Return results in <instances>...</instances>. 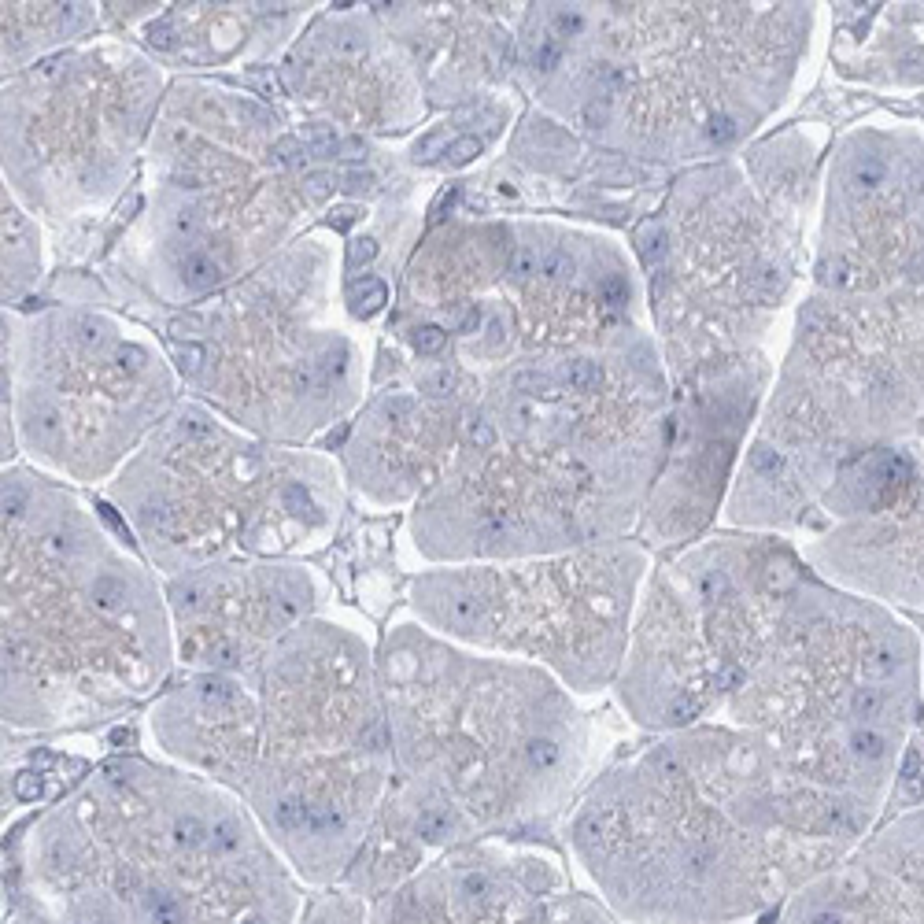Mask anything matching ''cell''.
Here are the masks:
<instances>
[{
    "mask_svg": "<svg viewBox=\"0 0 924 924\" xmlns=\"http://www.w3.org/2000/svg\"><path fill=\"white\" fill-rule=\"evenodd\" d=\"M126 536L171 581L222 562L322 551L344 514L337 462L252 440L204 403H182L111 485Z\"/></svg>",
    "mask_w": 924,
    "mask_h": 924,
    "instance_id": "8fae6325",
    "label": "cell"
},
{
    "mask_svg": "<svg viewBox=\"0 0 924 924\" xmlns=\"http://www.w3.org/2000/svg\"><path fill=\"white\" fill-rule=\"evenodd\" d=\"M311 4H152L137 34L148 49L185 60L196 67L252 56L256 41L263 52H274L285 41L281 30L307 19Z\"/></svg>",
    "mask_w": 924,
    "mask_h": 924,
    "instance_id": "7402d4cb",
    "label": "cell"
},
{
    "mask_svg": "<svg viewBox=\"0 0 924 924\" xmlns=\"http://www.w3.org/2000/svg\"><path fill=\"white\" fill-rule=\"evenodd\" d=\"M329 296L337 300V244L296 241L259 274L167 322L174 370L259 437H315L363 389L359 348Z\"/></svg>",
    "mask_w": 924,
    "mask_h": 924,
    "instance_id": "7c38bea8",
    "label": "cell"
},
{
    "mask_svg": "<svg viewBox=\"0 0 924 924\" xmlns=\"http://www.w3.org/2000/svg\"><path fill=\"white\" fill-rule=\"evenodd\" d=\"M814 23L817 4H525L514 71L603 152L729 159L791 93Z\"/></svg>",
    "mask_w": 924,
    "mask_h": 924,
    "instance_id": "277c9868",
    "label": "cell"
},
{
    "mask_svg": "<svg viewBox=\"0 0 924 924\" xmlns=\"http://www.w3.org/2000/svg\"><path fill=\"white\" fill-rule=\"evenodd\" d=\"M248 681V740L233 784L304 888L344 884L396 773L370 633L315 614Z\"/></svg>",
    "mask_w": 924,
    "mask_h": 924,
    "instance_id": "ba28073f",
    "label": "cell"
},
{
    "mask_svg": "<svg viewBox=\"0 0 924 924\" xmlns=\"http://www.w3.org/2000/svg\"><path fill=\"white\" fill-rule=\"evenodd\" d=\"M899 444H924V126L906 119L832 148L810 292L740 474L784 522L817 525L854 462Z\"/></svg>",
    "mask_w": 924,
    "mask_h": 924,
    "instance_id": "6da1fadb",
    "label": "cell"
},
{
    "mask_svg": "<svg viewBox=\"0 0 924 924\" xmlns=\"http://www.w3.org/2000/svg\"><path fill=\"white\" fill-rule=\"evenodd\" d=\"M4 924H56L52 917L37 910H26V906H15V910H4Z\"/></svg>",
    "mask_w": 924,
    "mask_h": 924,
    "instance_id": "484cf974",
    "label": "cell"
},
{
    "mask_svg": "<svg viewBox=\"0 0 924 924\" xmlns=\"http://www.w3.org/2000/svg\"><path fill=\"white\" fill-rule=\"evenodd\" d=\"M296 924H370V902L344 884L318 888V895L307 899Z\"/></svg>",
    "mask_w": 924,
    "mask_h": 924,
    "instance_id": "d4e9b609",
    "label": "cell"
},
{
    "mask_svg": "<svg viewBox=\"0 0 924 924\" xmlns=\"http://www.w3.org/2000/svg\"><path fill=\"white\" fill-rule=\"evenodd\" d=\"M4 470V725L60 732L145 703L174 666L167 588L108 514Z\"/></svg>",
    "mask_w": 924,
    "mask_h": 924,
    "instance_id": "8992f818",
    "label": "cell"
},
{
    "mask_svg": "<svg viewBox=\"0 0 924 924\" xmlns=\"http://www.w3.org/2000/svg\"><path fill=\"white\" fill-rule=\"evenodd\" d=\"M651 548L636 536L507 562L429 566L407 603L426 629L474 651L548 669L573 695L614 688Z\"/></svg>",
    "mask_w": 924,
    "mask_h": 924,
    "instance_id": "5bb4252c",
    "label": "cell"
},
{
    "mask_svg": "<svg viewBox=\"0 0 924 924\" xmlns=\"http://www.w3.org/2000/svg\"><path fill=\"white\" fill-rule=\"evenodd\" d=\"M178 370L145 329L82 307L4 311V407L45 474L97 485L167 422Z\"/></svg>",
    "mask_w": 924,
    "mask_h": 924,
    "instance_id": "9a60e30c",
    "label": "cell"
},
{
    "mask_svg": "<svg viewBox=\"0 0 924 924\" xmlns=\"http://www.w3.org/2000/svg\"><path fill=\"white\" fill-rule=\"evenodd\" d=\"M758 924H766V921H758Z\"/></svg>",
    "mask_w": 924,
    "mask_h": 924,
    "instance_id": "4316f807",
    "label": "cell"
},
{
    "mask_svg": "<svg viewBox=\"0 0 924 924\" xmlns=\"http://www.w3.org/2000/svg\"><path fill=\"white\" fill-rule=\"evenodd\" d=\"M858 518L795 540L817 577L888 610L924 614V444L880 455Z\"/></svg>",
    "mask_w": 924,
    "mask_h": 924,
    "instance_id": "ffe728a7",
    "label": "cell"
},
{
    "mask_svg": "<svg viewBox=\"0 0 924 924\" xmlns=\"http://www.w3.org/2000/svg\"><path fill=\"white\" fill-rule=\"evenodd\" d=\"M832 60L873 89H924V4H839Z\"/></svg>",
    "mask_w": 924,
    "mask_h": 924,
    "instance_id": "603a6c76",
    "label": "cell"
},
{
    "mask_svg": "<svg viewBox=\"0 0 924 924\" xmlns=\"http://www.w3.org/2000/svg\"><path fill=\"white\" fill-rule=\"evenodd\" d=\"M56 924H296L304 884L215 780L111 754L15 832L4 910Z\"/></svg>",
    "mask_w": 924,
    "mask_h": 924,
    "instance_id": "5b68a950",
    "label": "cell"
},
{
    "mask_svg": "<svg viewBox=\"0 0 924 924\" xmlns=\"http://www.w3.org/2000/svg\"><path fill=\"white\" fill-rule=\"evenodd\" d=\"M41 252L30 237L26 211L12 193H4V307H19L23 292L41 274Z\"/></svg>",
    "mask_w": 924,
    "mask_h": 924,
    "instance_id": "cb8c5ba5",
    "label": "cell"
},
{
    "mask_svg": "<svg viewBox=\"0 0 924 924\" xmlns=\"http://www.w3.org/2000/svg\"><path fill=\"white\" fill-rule=\"evenodd\" d=\"M322 15L281 67L285 97L296 104L300 134H403L426 115L422 86L396 56L389 34L377 30V12Z\"/></svg>",
    "mask_w": 924,
    "mask_h": 924,
    "instance_id": "d6986e66",
    "label": "cell"
},
{
    "mask_svg": "<svg viewBox=\"0 0 924 924\" xmlns=\"http://www.w3.org/2000/svg\"><path fill=\"white\" fill-rule=\"evenodd\" d=\"M392 732L389 795L344 884L366 902L474 839H533L570 817L592 725L548 669L400 618L377 651Z\"/></svg>",
    "mask_w": 924,
    "mask_h": 924,
    "instance_id": "3957f363",
    "label": "cell"
},
{
    "mask_svg": "<svg viewBox=\"0 0 924 924\" xmlns=\"http://www.w3.org/2000/svg\"><path fill=\"white\" fill-rule=\"evenodd\" d=\"M880 817L721 721L655 732L577 795L573 865L621 924H758Z\"/></svg>",
    "mask_w": 924,
    "mask_h": 924,
    "instance_id": "7a4b0ae2",
    "label": "cell"
},
{
    "mask_svg": "<svg viewBox=\"0 0 924 924\" xmlns=\"http://www.w3.org/2000/svg\"><path fill=\"white\" fill-rule=\"evenodd\" d=\"M370 924H618V917L596 891L573 884L559 854L518 839H474L370 902Z\"/></svg>",
    "mask_w": 924,
    "mask_h": 924,
    "instance_id": "e0dca14e",
    "label": "cell"
},
{
    "mask_svg": "<svg viewBox=\"0 0 924 924\" xmlns=\"http://www.w3.org/2000/svg\"><path fill=\"white\" fill-rule=\"evenodd\" d=\"M163 74L134 45L60 52L4 82V193L49 219L104 211L130 178Z\"/></svg>",
    "mask_w": 924,
    "mask_h": 924,
    "instance_id": "2e32d148",
    "label": "cell"
},
{
    "mask_svg": "<svg viewBox=\"0 0 924 924\" xmlns=\"http://www.w3.org/2000/svg\"><path fill=\"white\" fill-rule=\"evenodd\" d=\"M174 655L189 673H248L326 603L300 559L222 562L163 581Z\"/></svg>",
    "mask_w": 924,
    "mask_h": 924,
    "instance_id": "ac0fdd59",
    "label": "cell"
},
{
    "mask_svg": "<svg viewBox=\"0 0 924 924\" xmlns=\"http://www.w3.org/2000/svg\"><path fill=\"white\" fill-rule=\"evenodd\" d=\"M810 130H784L743 156L699 163L636 222L633 256L666 359L669 389L769 366L766 341L806 267L803 222L817 193Z\"/></svg>",
    "mask_w": 924,
    "mask_h": 924,
    "instance_id": "52a82bcc",
    "label": "cell"
},
{
    "mask_svg": "<svg viewBox=\"0 0 924 924\" xmlns=\"http://www.w3.org/2000/svg\"><path fill=\"white\" fill-rule=\"evenodd\" d=\"M274 119L252 93L211 82H182L167 97L148 152V207L126 237L163 304L189 311L248 278L311 207L341 193L344 167L296 130L241 159Z\"/></svg>",
    "mask_w": 924,
    "mask_h": 924,
    "instance_id": "30bf717a",
    "label": "cell"
},
{
    "mask_svg": "<svg viewBox=\"0 0 924 924\" xmlns=\"http://www.w3.org/2000/svg\"><path fill=\"white\" fill-rule=\"evenodd\" d=\"M806 573L799 544L777 533L732 529L669 551L640 592L614 681L621 710L647 732L714 721Z\"/></svg>",
    "mask_w": 924,
    "mask_h": 924,
    "instance_id": "4fadbf2b",
    "label": "cell"
},
{
    "mask_svg": "<svg viewBox=\"0 0 924 924\" xmlns=\"http://www.w3.org/2000/svg\"><path fill=\"white\" fill-rule=\"evenodd\" d=\"M766 924H924V806L888 814Z\"/></svg>",
    "mask_w": 924,
    "mask_h": 924,
    "instance_id": "44dd1931",
    "label": "cell"
},
{
    "mask_svg": "<svg viewBox=\"0 0 924 924\" xmlns=\"http://www.w3.org/2000/svg\"><path fill=\"white\" fill-rule=\"evenodd\" d=\"M714 721L754 732L795 777L884 821L924 725V636L810 570Z\"/></svg>",
    "mask_w": 924,
    "mask_h": 924,
    "instance_id": "9c48e42d",
    "label": "cell"
},
{
    "mask_svg": "<svg viewBox=\"0 0 924 924\" xmlns=\"http://www.w3.org/2000/svg\"><path fill=\"white\" fill-rule=\"evenodd\" d=\"M921 636H924V629H921Z\"/></svg>",
    "mask_w": 924,
    "mask_h": 924,
    "instance_id": "83f0119b",
    "label": "cell"
}]
</instances>
